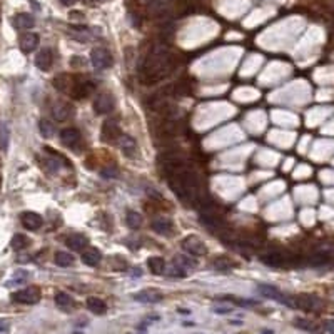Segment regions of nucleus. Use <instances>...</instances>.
<instances>
[{"mask_svg":"<svg viewBox=\"0 0 334 334\" xmlns=\"http://www.w3.org/2000/svg\"><path fill=\"white\" fill-rule=\"evenodd\" d=\"M291 306L306 313H317L322 308V301L314 294H298L291 299Z\"/></svg>","mask_w":334,"mask_h":334,"instance_id":"f257e3e1","label":"nucleus"},{"mask_svg":"<svg viewBox=\"0 0 334 334\" xmlns=\"http://www.w3.org/2000/svg\"><path fill=\"white\" fill-rule=\"evenodd\" d=\"M40 289L35 286H29L25 289H20V291L12 294V301L19 304H37L40 301Z\"/></svg>","mask_w":334,"mask_h":334,"instance_id":"f03ea898","label":"nucleus"},{"mask_svg":"<svg viewBox=\"0 0 334 334\" xmlns=\"http://www.w3.org/2000/svg\"><path fill=\"white\" fill-rule=\"evenodd\" d=\"M112 56H111V52L107 51V49H104V47H96V49H92V52H90V62H92V65H94L96 69H99V70H104V69H109L112 65Z\"/></svg>","mask_w":334,"mask_h":334,"instance_id":"7ed1b4c3","label":"nucleus"},{"mask_svg":"<svg viewBox=\"0 0 334 334\" xmlns=\"http://www.w3.org/2000/svg\"><path fill=\"white\" fill-rule=\"evenodd\" d=\"M101 139H102V142H106V144H114V142L120 139V130L117 125V120L109 119L102 124Z\"/></svg>","mask_w":334,"mask_h":334,"instance_id":"20e7f679","label":"nucleus"},{"mask_svg":"<svg viewBox=\"0 0 334 334\" xmlns=\"http://www.w3.org/2000/svg\"><path fill=\"white\" fill-rule=\"evenodd\" d=\"M180 246H182V249H185L189 254H193V256H204L206 251H207L206 244L202 243V241L197 236H187L185 239H182Z\"/></svg>","mask_w":334,"mask_h":334,"instance_id":"39448f33","label":"nucleus"},{"mask_svg":"<svg viewBox=\"0 0 334 334\" xmlns=\"http://www.w3.org/2000/svg\"><path fill=\"white\" fill-rule=\"evenodd\" d=\"M114 109V97L111 94H99L94 101V112L99 116L111 114Z\"/></svg>","mask_w":334,"mask_h":334,"instance_id":"423d86ee","label":"nucleus"},{"mask_svg":"<svg viewBox=\"0 0 334 334\" xmlns=\"http://www.w3.org/2000/svg\"><path fill=\"white\" fill-rule=\"evenodd\" d=\"M257 289H259V293L264 296V298L274 299V301H279V303H282V304L291 306V299L286 298V296H284V294L279 291L277 288H274V286H269V284H259V286H257Z\"/></svg>","mask_w":334,"mask_h":334,"instance_id":"0eeeda50","label":"nucleus"},{"mask_svg":"<svg viewBox=\"0 0 334 334\" xmlns=\"http://www.w3.org/2000/svg\"><path fill=\"white\" fill-rule=\"evenodd\" d=\"M162 298H164L162 293L157 291V289H144V291L134 294V299L144 304H156L159 301H162Z\"/></svg>","mask_w":334,"mask_h":334,"instance_id":"6e6552de","label":"nucleus"},{"mask_svg":"<svg viewBox=\"0 0 334 334\" xmlns=\"http://www.w3.org/2000/svg\"><path fill=\"white\" fill-rule=\"evenodd\" d=\"M19 45H20L22 52H24V54L34 52L35 49H37V45H39V35L34 34V32H25L24 35H20Z\"/></svg>","mask_w":334,"mask_h":334,"instance_id":"1a4fd4ad","label":"nucleus"},{"mask_svg":"<svg viewBox=\"0 0 334 334\" xmlns=\"http://www.w3.org/2000/svg\"><path fill=\"white\" fill-rule=\"evenodd\" d=\"M20 222L22 226L25 229H29V231H37L40 226H42V217L37 214V212H22L20 214Z\"/></svg>","mask_w":334,"mask_h":334,"instance_id":"9d476101","label":"nucleus"},{"mask_svg":"<svg viewBox=\"0 0 334 334\" xmlns=\"http://www.w3.org/2000/svg\"><path fill=\"white\" fill-rule=\"evenodd\" d=\"M261 261L264 262L266 266L281 267V266L286 264V254H282L281 251H269V253L261 256Z\"/></svg>","mask_w":334,"mask_h":334,"instance_id":"9b49d317","label":"nucleus"},{"mask_svg":"<svg viewBox=\"0 0 334 334\" xmlns=\"http://www.w3.org/2000/svg\"><path fill=\"white\" fill-rule=\"evenodd\" d=\"M52 62H54V54H52L51 49H42V51L37 54L35 65L40 70H49L52 67Z\"/></svg>","mask_w":334,"mask_h":334,"instance_id":"f8f14e48","label":"nucleus"},{"mask_svg":"<svg viewBox=\"0 0 334 334\" xmlns=\"http://www.w3.org/2000/svg\"><path fill=\"white\" fill-rule=\"evenodd\" d=\"M101 261H102V253L97 248H89L82 253V262L87 266L96 267V266H99V262Z\"/></svg>","mask_w":334,"mask_h":334,"instance_id":"ddd939ff","label":"nucleus"},{"mask_svg":"<svg viewBox=\"0 0 334 334\" xmlns=\"http://www.w3.org/2000/svg\"><path fill=\"white\" fill-rule=\"evenodd\" d=\"M70 112H72V107H70L67 102L59 101V102H56V104L52 106V116L56 117L59 122H62V120L69 119Z\"/></svg>","mask_w":334,"mask_h":334,"instance_id":"4468645a","label":"nucleus"},{"mask_svg":"<svg viewBox=\"0 0 334 334\" xmlns=\"http://www.w3.org/2000/svg\"><path fill=\"white\" fill-rule=\"evenodd\" d=\"M12 24H14L15 29H19V30H29V29L34 27L35 20L30 14H17L14 17Z\"/></svg>","mask_w":334,"mask_h":334,"instance_id":"2eb2a0df","label":"nucleus"},{"mask_svg":"<svg viewBox=\"0 0 334 334\" xmlns=\"http://www.w3.org/2000/svg\"><path fill=\"white\" fill-rule=\"evenodd\" d=\"M65 244H67V248L72 251H82L87 244H89V239H87L85 236H82V234H72V236H69L67 239H65Z\"/></svg>","mask_w":334,"mask_h":334,"instance_id":"dca6fc26","label":"nucleus"},{"mask_svg":"<svg viewBox=\"0 0 334 334\" xmlns=\"http://www.w3.org/2000/svg\"><path fill=\"white\" fill-rule=\"evenodd\" d=\"M120 149L127 157H134L135 154V149H137V144H135V139L130 137V135H120Z\"/></svg>","mask_w":334,"mask_h":334,"instance_id":"f3484780","label":"nucleus"},{"mask_svg":"<svg viewBox=\"0 0 334 334\" xmlns=\"http://www.w3.org/2000/svg\"><path fill=\"white\" fill-rule=\"evenodd\" d=\"M60 140H62L65 146H75L77 142H80V132L74 127L64 129L62 132H60Z\"/></svg>","mask_w":334,"mask_h":334,"instance_id":"a211bd4d","label":"nucleus"},{"mask_svg":"<svg viewBox=\"0 0 334 334\" xmlns=\"http://www.w3.org/2000/svg\"><path fill=\"white\" fill-rule=\"evenodd\" d=\"M87 309L90 311V313L94 314H104L107 311V304L104 303L101 298H96V296H90V298H87Z\"/></svg>","mask_w":334,"mask_h":334,"instance_id":"6ab92c4d","label":"nucleus"},{"mask_svg":"<svg viewBox=\"0 0 334 334\" xmlns=\"http://www.w3.org/2000/svg\"><path fill=\"white\" fill-rule=\"evenodd\" d=\"M147 266H149L152 274H156V276L162 274V272L166 271V261H164L161 256L149 257V259H147Z\"/></svg>","mask_w":334,"mask_h":334,"instance_id":"aec40b11","label":"nucleus"},{"mask_svg":"<svg viewBox=\"0 0 334 334\" xmlns=\"http://www.w3.org/2000/svg\"><path fill=\"white\" fill-rule=\"evenodd\" d=\"M56 304L59 306L60 309H64V311H70V309L74 308V299L70 298V296H69L67 293L59 291V293L56 294Z\"/></svg>","mask_w":334,"mask_h":334,"instance_id":"412c9836","label":"nucleus"},{"mask_svg":"<svg viewBox=\"0 0 334 334\" xmlns=\"http://www.w3.org/2000/svg\"><path fill=\"white\" fill-rule=\"evenodd\" d=\"M294 326H298L299 329H304V331H309V332H321L319 324H316V322L311 321V319H304V317L294 319Z\"/></svg>","mask_w":334,"mask_h":334,"instance_id":"4be33fe9","label":"nucleus"},{"mask_svg":"<svg viewBox=\"0 0 334 334\" xmlns=\"http://www.w3.org/2000/svg\"><path fill=\"white\" fill-rule=\"evenodd\" d=\"M152 229L159 234H171L172 232V222L167 221V219H157V221L152 222Z\"/></svg>","mask_w":334,"mask_h":334,"instance_id":"5701e85b","label":"nucleus"},{"mask_svg":"<svg viewBox=\"0 0 334 334\" xmlns=\"http://www.w3.org/2000/svg\"><path fill=\"white\" fill-rule=\"evenodd\" d=\"M125 222L130 229H139L142 226V216L137 211H127L125 214Z\"/></svg>","mask_w":334,"mask_h":334,"instance_id":"b1692460","label":"nucleus"},{"mask_svg":"<svg viewBox=\"0 0 334 334\" xmlns=\"http://www.w3.org/2000/svg\"><path fill=\"white\" fill-rule=\"evenodd\" d=\"M56 264L57 266H60V267H69V266H72V262H74V256L72 254H69V253H65V251H59V253H56Z\"/></svg>","mask_w":334,"mask_h":334,"instance_id":"393cba45","label":"nucleus"},{"mask_svg":"<svg viewBox=\"0 0 334 334\" xmlns=\"http://www.w3.org/2000/svg\"><path fill=\"white\" fill-rule=\"evenodd\" d=\"M90 90H92V84H79L74 89H70V94H72L74 99H84L90 94Z\"/></svg>","mask_w":334,"mask_h":334,"instance_id":"a878e982","label":"nucleus"},{"mask_svg":"<svg viewBox=\"0 0 334 334\" xmlns=\"http://www.w3.org/2000/svg\"><path fill=\"white\" fill-rule=\"evenodd\" d=\"M54 87L60 92H67L70 87V79L67 74H59L56 79H54Z\"/></svg>","mask_w":334,"mask_h":334,"instance_id":"bb28decb","label":"nucleus"},{"mask_svg":"<svg viewBox=\"0 0 334 334\" xmlns=\"http://www.w3.org/2000/svg\"><path fill=\"white\" fill-rule=\"evenodd\" d=\"M10 246H12L14 251H22L29 246V239H27V236H24V234H15L12 241H10Z\"/></svg>","mask_w":334,"mask_h":334,"instance_id":"cd10ccee","label":"nucleus"},{"mask_svg":"<svg viewBox=\"0 0 334 334\" xmlns=\"http://www.w3.org/2000/svg\"><path fill=\"white\" fill-rule=\"evenodd\" d=\"M9 140H10V129L7 124L2 122L0 124V147H2V151H7Z\"/></svg>","mask_w":334,"mask_h":334,"instance_id":"c85d7f7f","label":"nucleus"},{"mask_svg":"<svg viewBox=\"0 0 334 334\" xmlns=\"http://www.w3.org/2000/svg\"><path fill=\"white\" fill-rule=\"evenodd\" d=\"M39 129H40V134H42L45 139L52 137V135H54V125L49 122L47 119H42V120H40V122H39Z\"/></svg>","mask_w":334,"mask_h":334,"instance_id":"c756f323","label":"nucleus"},{"mask_svg":"<svg viewBox=\"0 0 334 334\" xmlns=\"http://www.w3.org/2000/svg\"><path fill=\"white\" fill-rule=\"evenodd\" d=\"M231 259H227V257H217V259L214 261V267L217 271H229L231 269Z\"/></svg>","mask_w":334,"mask_h":334,"instance_id":"7c9ffc66","label":"nucleus"},{"mask_svg":"<svg viewBox=\"0 0 334 334\" xmlns=\"http://www.w3.org/2000/svg\"><path fill=\"white\" fill-rule=\"evenodd\" d=\"M101 176L102 177H117L119 176V171L116 167H106L101 171Z\"/></svg>","mask_w":334,"mask_h":334,"instance_id":"2f4dec72","label":"nucleus"},{"mask_svg":"<svg viewBox=\"0 0 334 334\" xmlns=\"http://www.w3.org/2000/svg\"><path fill=\"white\" fill-rule=\"evenodd\" d=\"M84 62L85 60L82 57H72L70 59V65H72V67H80V65H84Z\"/></svg>","mask_w":334,"mask_h":334,"instance_id":"473e14b6","label":"nucleus"},{"mask_svg":"<svg viewBox=\"0 0 334 334\" xmlns=\"http://www.w3.org/2000/svg\"><path fill=\"white\" fill-rule=\"evenodd\" d=\"M171 274L174 276V277H185V272L180 269V267H177V264L174 266V269H172V272Z\"/></svg>","mask_w":334,"mask_h":334,"instance_id":"72a5a7b5","label":"nucleus"},{"mask_svg":"<svg viewBox=\"0 0 334 334\" xmlns=\"http://www.w3.org/2000/svg\"><path fill=\"white\" fill-rule=\"evenodd\" d=\"M77 0H60V4H64V5H74Z\"/></svg>","mask_w":334,"mask_h":334,"instance_id":"f704fd0d","label":"nucleus"},{"mask_svg":"<svg viewBox=\"0 0 334 334\" xmlns=\"http://www.w3.org/2000/svg\"><path fill=\"white\" fill-rule=\"evenodd\" d=\"M0 331H5V324H0Z\"/></svg>","mask_w":334,"mask_h":334,"instance_id":"c9c22d12","label":"nucleus"}]
</instances>
